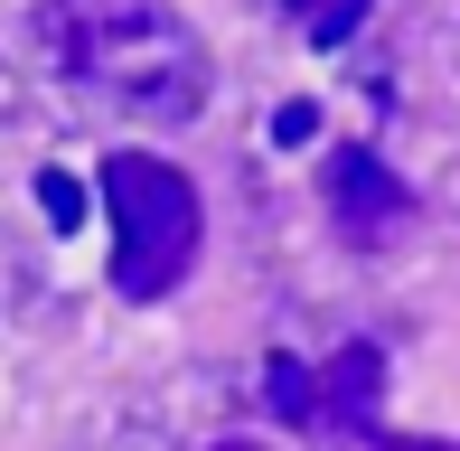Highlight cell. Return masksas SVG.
Returning a JSON list of instances; mask_svg holds the SVG:
<instances>
[{
	"instance_id": "obj_1",
	"label": "cell",
	"mask_w": 460,
	"mask_h": 451,
	"mask_svg": "<svg viewBox=\"0 0 460 451\" xmlns=\"http://www.w3.org/2000/svg\"><path fill=\"white\" fill-rule=\"evenodd\" d=\"M57 66L85 94L141 113V122H188L207 113V38L188 29L170 0H48L38 10Z\"/></svg>"
},
{
	"instance_id": "obj_2",
	"label": "cell",
	"mask_w": 460,
	"mask_h": 451,
	"mask_svg": "<svg viewBox=\"0 0 460 451\" xmlns=\"http://www.w3.org/2000/svg\"><path fill=\"white\" fill-rule=\"evenodd\" d=\"M103 217H113V292L170 301L198 263V226H207L188 170H170L151 151H113L103 160Z\"/></svg>"
},
{
	"instance_id": "obj_3",
	"label": "cell",
	"mask_w": 460,
	"mask_h": 451,
	"mask_svg": "<svg viewBox=\"0 0 460 451\" xmlns=\"http://www.w3.org/2000/svg\"><path fill=\"white\" fill-rule=\"evenodd\" d=\"M320 198H329V217H339L348 244H385V235H404V226H413V189H404L376 151H358V141H348V151H329Z\"/></svg>"
},
{
	"instance_id": "obj_4",
	"label": "cell",
	"mask_w": 460,
	"mask_h": 451,
	"mask_svg": "<svg viewBox=\"0 0 460 451\" xmlns=\"http://www.w3.org/2000/svg\"><path fill=\"white\" fill-rule=\"evenodd\" d=\"M376 404H385V358L367 339H348L339 358L320 367V423L329 433H376Z\"/></svg>"
},
{
	"instance_id": "obj_5",
	"label": "cell",
	"mask_w": 460,
	"mask_h": 451,
	"mask_svg": "<svg viewBox=\"0 0 460 451\" xmlns=\"http://www.w3.org/2000/svg\"><path fill=\"white\" fill-rule=\"evenodd\" d=\"M263 376H273V385H263V404H273L282 423H320V376H310L301 358H273Z\"/></svg>"
},
{
	"instance_id": "obj_6",
	"label": "cell",
	"mask_w": 460,
	"mask_h": 451,
	"mask_svg": "<svg viewBox=\"0 0 460 451\" xmlns=\"http://www.w3.org/2000/svg\"><path fill=\"white\" fill-rule=\"evenodd\" d=\"M38 208L57 226H85V189H75V170H38Z\"/></svg>"
},
{
	"instance_id": "obj_7",
	"label": "cell",
	"mask_w": 460,
	"mask_h": 451,
	"mask_svg": "<svg viewBox=\"0 0 460 451\" xmlns=\"http://www.w3.org/2000/svg\"><path fill=\"white\" fill-rule=\"evenodd\" d=\"M358 19H367V0H320V10H310V38H320V48H339Z\"/></svg>"
},
{
	"instance_id": "obj_8",
	"label": "cell",
	"mask_w": 460,
	"mask_h": 451,
	"mask_svg": "<svg viewBox=\"0 0 460 451\" xmlns=\"http://www.w3.org/2000/svg\"><path fill=\"white\" fill-rule=\"evenodd\" d=\"M273 141H282V151L320 141V104H282V113H273Z\"/></svg>"
},
{
	"instance_id": "obj_9",
	"label": "cell",
	"mask_w": 460,
	"mask_h": 451,
	"mask_svg": "<svg viewBox=\"0 0 460 451\" xmlns=\"http://www.w3.org/2000/svg\"><path fill=\"white\" fill-rule=\"evenodd\" d=\"M282 10H291V19H301V10H320V0H282Z\"/></svg>"
},
{
	"instance_id": "obj_10",
	"label": "cell",
	"mask_w": 460,
	"mask_h": 451,
	"mask_svg": "<svg viewBox=\"0 0 460 451\" xmlns=\"http://www.w3.org/2000/svg\"><path fill=\"white\" fill-rule=\"evenodd\" d=\"M217 451H254V442H217Z\"/></svg>"
}]
</instances>
